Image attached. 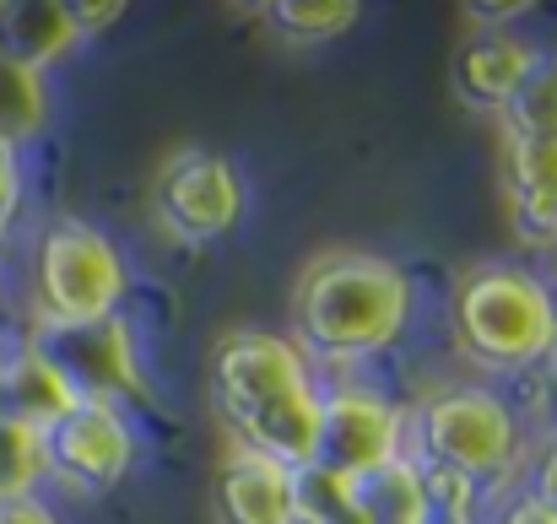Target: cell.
I'll list each match as a JSON object with an SVG mask.
<instances>
[{"instance_id":"cell-1","label":"cell","mask_w":557,"mask_h":524,"mask_svg":"<svg viewBox=\"0 0 557 524\" xmlns=\"http://www.w3.org/2000/svg\"><path fill=\"white\" fill-rule=\"evenodd\" d=\"M417 325V282L373 249H325L293 282L287 336L320 378H352Z\"/></svg>"},{"instance_id":"cell-2","label":"cell","mask_w":557,"mask_h":524,"mask_svg":"<svg viewBox=\"0 0 557 524\" xmlns=\"http://www.w3.org/2000/svg\"><path fill=\"white\" fill-rule=\"evenodd\" d=\"M449 336L476 373H547L557 351V287L520 260H476L455 276Z\"/></svg>"},{"instance_id":"cell-3","label":"cell","mask_w":557,"mask_h":524,"mask_svg":"<svg viewBox=\"0 0 557 524\" xmlns=\"http://www.w3.org/2000/svg\"><path fill=\"white\" fill-rule=\"evenodd\" d=\"M131 265L87 216H49L27 260V336H71L125 314Z\"/></svg>"},{"instance_id":"cell-4","label":"cell","mask_w":557,"mask_h":524,"mask_svg":"<svg viewBox=\"0 0 557 524\" xmlns=\"http://www.w3.org/2000/svg\"><path fill=\"white\" fill-rule=\"evenodd\" d=\"M411 460L428 471H455L482 492H498L531 460V438L498 384L449 378L411 406Z\"/></svg>"},{"instance_id":"cell-5","label":"cell","mask_w":557,"mask_h":524,"mask_svg":"<svg viewBox=\"0 0 557 524\" xmlns=\"http://www.w3.org/2000/svg\"><path fill=\"white\" fill-rule=\"evenodd\" d=\"M411 454V406L363 378H320V454L314 465L347 482Z\"/></svg>"},{"instance_id":"cell-6","label":"cell","mask_w":557,"mask_h":524,"mask_svg":"<svg viewBox=\"0 0 557 524\" xmlns=\"http://www.w3.org/2000/svg\"><path fill=\"white\" fill-rule=\"evenodd\" d=\"M136 454H141V438H136L131 411L103 395H82V406L44 433V471L54 487L76 498L114 492L136 471Z\"/></svg>"},{"instance_id":"cell-7","label":"cell","mask_w":557,"mask_h":524,"mask_svg":"<svg viewBox=\"0 0 557 524\" xmlns=\"http://www.w3.org/2000/svg\"><path fill=\"white\" fill-rule=\"evenodd\" d=\"M206 384H211V400H216L222 422L233 427L238 416L320 384V373L309 367V357L298 351V341L287 330L238 325V330L216 336V347L206 357Z\"/></svg>"},{"instance_id":"cell-8","label":"cell","mask_w":557,"mask_h":524,"mask_svg":"<svg viewBox=\"0 0 557 524\" xmlns=\"http://www.w3.org/2000/svg\"><path fill=\"white\" fill-rule=\"evenodd\" d=\"M152 205L158 222L180 238V244H216L244 222L249 189L233 158L211 152V147H180L152 184Z\"/></svg>"},{"instance_id":"cell-9","label":"cell","mask_w":557,"mask_h":524,"mask_svg":"<svg viewBox=\"0 0 557 524\" xmlns=\"http://www.w3.org/2000/svg\"><path fill=\"white\" fill-rule=\"evenodd\" d=\"M44 347L60 357V367L76 378L82 395H103V400H120L125 411L136 400L152 395L147 384V367H141V351L131 336V320H109V325H92V330H71V336H38Z\"/></svg>"},{"instance_id":"cell-10","label":"cell","mask_w":557,"mask_h":524,"mask_svg":"<svg viewBox=\"0 0 557 524\" xmlns=\"http://www.w3.org/2000/svg\"><path fill=\"white\" fill-rule=\"evenodd\" d=\"M211 520L216 524H298L293 514V471L227 438L211 465Z\"/></svg>"},{"instance_id":"cell-11","label":"cell","mask_w":557,"mask_h":524,"mask_svg":"<svg viewBox=\"0 0 557 524\" xmlns=\"http://www.w3.org/2000/svg\"><path fill=\"white\" fill-rule=\"evenodd\" d=\"M76 406H82V389L60 367L54 351L44 347L38 336L11 341V351H5V384H0V416H11V422H22L33 433H49Z\"/></svg>"},{"instance_id":"cell-12","label":"cell","mask_w":557,"mask_h":524,"mask_svg":"<svg viewBox=\"0 0 557 524\" xmlns=\"http://www.w3.org/2000/svg\"><path fill=\"white\" fill-rule=\"evenodd\" d=\"M542 54L547 49H536L520 33H476L455 54V92L487 114H504L515 92L531 82V71L542 65Z\"/></svg>"},{"instance_id":"cell-13","label":"cell","mask_w":557,"mask_h":524,"mask_svg":"<svg viewBox=\"0 0 557 524\" xmlns=\"http://www.w3.org/2000/svg\"><path fill=\"white\" fill-rule=\"evenodd\" d=\"M233 438L249 444L255 454L287 465V471H309L314 454H320V384L298 389V395H282L249 416L233 422Z\"/></svg>"},{"instance_id":"cell-14","label":"cell","mask_w":557,"mask_h":524,"mask_svg":"<svg viewBox=\"0 0 557 524\" xmlns=\"http://www.w3.org/2000/svg\"><path fill=\"white\" fill-rule=\"evenodd\" d=\"M87 38L71 16V0H5L0 5V54L27 71L49 76V65H60Z\"/></svg>"},{"instance_id":"cell-15","label":"cell","mask_w":557,"mask_h":524,"mask_svg":"<svg viewBox=\"0 0 557 524\" xmlns=\"http://www.w3.org/2000/svg\"><path fill=\"white\" fill-rule=\"evenodd\" d=\"M260 22L287 49H320V43L347 38L363 22V5L358 0H265L260 5Z\"/></svg>"},{"instance_id":"cell-16","label":"cell","mask_w":557,"mask_h":524,"mask_svg":"<svg viewBox=\"0 0 557 524\" xmlns=\"http://www.w3.org/2000/svg\"><path fill=\"white\" fill-rule=\"evenodd\" d=\"M44 130H49V76L0 54V141L22 152Z\"/></svg>"},{"instance_id":"cell-17","label":"cell","mask_w":557,"mask_h":524,"mask_svg":"<svg viewBox=\"0 0 557 524\" xmlns=\"http://www.w3.org/2000/svg\"><path fill=\"white\" fill-rule=\"evenodd\" d=\"M358 498H363V520L369 524H433L422 465L411 454L384 465V471H373L369 482H358Z\"/></svg>"},{"instance_id":"cell-18","label":"cell","mask_w":557,"mask_h":524,"mask_svg":"<svg viewBox=\"0 0 557 524\" xmlns=\"http://www.w3.org/2000/svg\"><path fill=\"white\" fill-rule=\"evenodd\" d=\"M293 514H298V524H369L363 520L358 482L331 476L320 465L293 471Z\"/></svg>"},{"instance_id":"cell-19","label":"cell","mask_w":557,"mask_h":524,"mask_svg":"<svg viewBox=\"0 0 557 524\" xmlns=\"http://www.w3.org/2000/svg\"><path fill=\"white\" fill-rule=\"evenodd\" d=\"M44 482H49V471H44V433L0 416V503L38 498Z\"/></svg>"},{"instance_id":"cell-20","label":"cell","mask_w":557,"mask_h":524,"mask_svg":"<svg viewBox=\"0 0 557 524\" xmlns=\"http://www.w3.org/2000/svg\"><path fill=\"white\" fill-rule=\"evenodd\" d=\"M504 136H557V54H542L531 82L515 92V103L498 114Z\"/></svg>"},{"instance_id":"cell-21","label":"cell","mask_w":557,"mask_h":524,"mask_svg":"<svg viewBox=\"0 0 557 524\" xmlns=\"http://www.w3.org/2000/svg\"><path fill=\"white\" fill-rule=\"evenodd\" d=\"M509 195H557V136H504Z\"/></svg>"},{"instance_id":"cell-22","label":"cell","mask_w":557,"mask_h":524,"mask_svg":"<svg viewBox=\"0 0 557 524\" xmlns=\"http://www.w3.org/2000/svg\"><path fill=\"white\" fill-rule=\"evenodd\" d=\"M515 244L531 254H557V195H509Z\"/></svg>"},{"instance_id":"cell-23","label":"cell","mask_w":557,"mask_h":524,"mask_svg":"<svg viewBox=\"0 0 557 524\" xmlns=\"http://www.w3.org/2000/svg\"><path fill=\"white\" fill-rule=\"evenodd\" d=\"M482 524H557V509H547L525 482H509V487H498V492H487V503H482Z\"/></svg>"},{"instance_id":"cell-24","label":"cell","mask_w":557,"mask_h":524,"mask_svg":"<svg viewBox=\"0 0 557 524\" xmlns=\"http://www.w3.org/2000/svg\"><path fill=\"white\" fill-rule=\"evenodd\" d=\"M22 195H27L22 152L0 141V244L11 238V227H16V216H22Z\"/></svg>"},{"instance_id":"cell-25","label":"cell","mask_w":557,"mask_h":524,"mask_svg":"<svg viewBox=\"0 0 557 524\" xmlns=\"http://www.w3.org/2000/svg\"><path fill=\"white\" fill-rule=\"evenodd\" d=\"M525 487H531L547 509H557V427L531 449V460H525Z\"/></svg>"},{"instance_id":"cell-26","label":"cell","mask_w":557,"mask_h":524,"mask_svg":"<svg viewBox=\"0 0 557 524\" xmlns=\"http://www.w3.org/2000/svg\"><path fill=\"white\" fill-rule=\"evenodd\" d=\"M536 5L531 0H515V5H498V0H471L466 5V16L476 22V33H515V22L520 16H531Z\"/></svg>"},{"instance_id":"cell-27","label":"cell","mask_w":557,"mask_h":524,"mask_svg":"<svg viewBox=\"0 0 557 524\" xmlns=\"http://www.w3.org/2000/svg\"><path fill=\"white\" fill-rule=\"evenodd\" d=\"M71 16H76V27H82V38H92V33H103V27H114L120 16H125V5L120 0H71Z\"/></svg>"},{"instance_id":"cell-28","label":"cell","mask_w":557,"mask_h":524,"mask_svg":"<svg viewBox=\"0 0 557 524\" xmlns=\"http://www.w3.org/2000/svg\"><path fill=\"white\" fill-rule=\"evenodd\" d=\"M0 524H65L54 514V503L38 492V498H22V503H0Z\"/></svg>"},{"instance_id":"cell-29","label":"cell","mask_w":557,"mask_h":524,"mask_svg":"<svg viewBox=\"0 0 557 524\" xmlns=\"http://www.w3.org/2000/svg\"><path fill=\"white\" fill-rule=\"evenodd\" d=\"M433 524H482L476 514H433Z\"/></svg>"},{"instance_id":"cell-30","label":"cell","mask_w":557,"mask_h":524,"mask_svg":"<svg viewBox=\"0 0 557 524\" xmlns=\"http://www.w3.org/2000/svg\"><path fill=\"white\" fill-rule=\"evenodd\" d=\"M5 351H11V347H5V341H0V384H5Z\"/></svg>"},{"instance_id":"cell-31","label":"cell","mask_w":557,"mask_h":524,"mask_svg":"<svg viewBox=\"0 0 557 524\" xmlns=\"http://www.w3.org/2000/svg\"><path fill=\"white\" fill-rule=\"evenodd\" d=\"M547 373H553V378H557V351H553V367H547Z\"/></svg>"},{"instance_id":"cell-32","label":"cell","mask_w":557,"mask_h":524,"mask_svg":"<svg viewBox=\"0 0 557 524\" xmlns=\"http://www.w3.org/2000/svg\"><path fill=\"white\" fill-rule=\"evenodd\" d=\"M0 287H5V276H0Z\"/></svg>"}]
</instances>
